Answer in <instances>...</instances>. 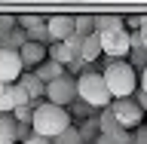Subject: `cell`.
Listing matches in <instances>:
<instances>
[{"label": "cell", "mask_w": 147, "mask_h": 144, "mask_svg": "<svg viewBox=\"0 0 147 144\" xmlns=\"http://www.w3.org/2000/svg\"><path fill=\"white\" fill-rule=\"evenodd\" d=\"M28 43H40V46L49 43V31H46V25H43V28H34V31H28ZM49 46H52V43H49Z\"/></svg>", "instance_id": "603a6c76"}, {"label": "cell", "mask_w": 147, "mask_h": 144, "mask_svg": "<svg viewBox=\"0 0 147 144\" xmlns=\"http://www.w3.org/2000/svg\"><path fill=\"white\" fill-rule=\"evenodd\" d=\"M129 64L141 74V71L147 68V49H132V52H129Z\"/></svg>", "instance_id": "ffe728a7"}, {"label": "cell", "mask_w": 147, "mask_h": 144, "mask_svg": "<svg viewBox=\"0 0 147 144\" xmlns=\"http://www.w3.org/2000/svg\"><path fill=\"white\" fill-rule=\"evenodd\" d=\"M101 37V52L113 58V62H126L129 52H132V43H129V31H104Z\"/></svg>", "instance_id": "5b68a950"}, {"label": "cell", "mask_w": 147, "mask_h": 144, "mask_svg": "<svg viewBox=\"0 0 147 144\" xmlns=\"http://www.w3.org/2000/svg\"><path fill=\"white\" fill-rule=\"evenodd\" d=\"M77 101H83L86 107H110L113 104V98L107 92V83H104V77L98 71L86 68L77 77Z\"/></svg>", "instance_id": "3957f363"}, {"label": "cell", "mask_w": 147, "mask_h": 144, "mask_svg": "<svg viewBox=\"0 0 147 144\" xmlns=\"http://www.w3.org/2000/svg\"><path fill=\"white\" fill-rule=\"evenodd\" d=\"M104 31H126V18L119 16H98V34Z\"/></svg>", "instance_id": "e0dca14e"}, {"label": "cell", "mask_w": 147, "mask_h": 144, "mask_svg": "<svg viewBox=\"0 0 147 144\" xmlns=\"http://www.w3.org/2000/svg\"><path fill=\"white\" fill-rule=\"evenodd\" d=\"M16 101H12V86H0V114H12Z\"/></svg>", "instance_id": "ac0fdd59"}, {"label": "cell", "mask_w": 147, "mask_h": 144, "mask_svg": "<svg viewBox=\"0 0 147 144\" xmlns=\"http://www.w3.org/2000/svg\"><path fill=\"white\" fill-rule=\"evenodd\" d=\"M64 74H67V71H64L61 64H55V62H43V64L34 71V77L43 83V86H49L52 80H58V77H64Z\"/></svg>", "instance_id": "7c38bea8"}, {"label": "cell", "mask_w": 147, "mask_h": 144, "mask_svg": "<svg viewBox=\"0 0 147 144\" xmlns=\"http://www.w3.org/2000/svg\"><path fill=\"white\" fill-rule=\"evenodd\" d=\"M141 34H147V16H141Z\"/></svg>", "instance_id": "4dcf8cb0"}, {"label": "cell", "mask_w": 147, "mask_h": 144, "mask_svg": "<svg viewBox=\"0 0 147 144\" xmlns=\"http://www.w3.org/2000/svg\"><path fill=\"white\" fill-rule=\"evenodd\" d=\"M126 28H141V16H132V18H126Z\"/></svg>", "instance_id": "f546056e"}, {"label": "cell", "mask_w": 147, "mask_h": 144, "mask_svg": "<svg viewBox=\"0 0 147 144\" xmlns=\"http://www.w3.org/2000/svg\"><path fill=\"white\" fill-rule=\"evenodd\" d=\"M18 55H22V64H25V71H31V74H34L43 62H49V55H46V46H40V43H25Z\"/></svg>", "instance_id": "9c48e42d"}, {"label": "cell", "mask_w": 147, "mask_h": 144, "mask_svg": "<svg viewBox=\"0 0 147 144\" xmlns=\"http://www.w3.org/2000/svg\"><path fill=\"white\" fill-rule=\"evenodd\" d=\"M25 74V64H22V55L9 52V49H0V83L3 86H16Z\"/></svg>", "instance_id": "52a82bcc"}, {"label": "cell", "mask_w": 147, "mask_h": 144, "mask_svg": "<svg viewBox=\"0 0 147 144\" xmlns=\"http://www.w3.org/2000/svg\"><path fill=\"white\" fill-rule=\"evenodd\" d=\"M25 43H28V34L22 28H16V31H9V34L3 37V49H9V52H22Z\"/></svg>", "instance_id": "2e32d148"}, {"label": "cell", "mask_w": 147, "mask_h": 144, "mask_svg": "<svg viewBox=\"0 0 147 144\" xmlns=\"http://www.w3.org/2000/svg\"><path fill=\"white\" fill-rule=\"evenodd\" d=\"M46 101H49V104H58V107L74 104V101H77V77L64 74V77L52 80L46 86Z\"/></svg>", "instance_id": "277c9868"}, {"label": "cell", "mask_w": 147, "mask_h": 144, "mask_svg": "<svg viewBox=\"0 0 147 144\" xmlns=\"http://www.w3.org/2000/svg\"><path fill=\"white\" fill-rule=\"evenodd\" d=\"M18 86H22V89H25L28 95H31V107H37V104H40V98L46 101V86H43L40 80H37V77H34L31 71H25V74H22Z\"/></svg>", "instance_id": "30bf717a"}, {"label": "cell", "mask_w": 147, "mask_h": 144, "mask_svg": "<svg viewBox=\"0 0 147 144\" xmlns=\"http://www.w3.org/2000/svg\"><path fill=\"white\" fill-rule=\"evenodd\" d=\"M22 144H52L49 138H40V135H31V138H25Z\"/></svg>", "instance_id": "83f0119b"}, {"label": "cell", "mask_w": 147, "mask_h": 144, "mask_svg": "<svg viewBox=\"0 0 147 144\" xmlns=\"http://www.w3.org/2000/svg\"><path fill=\"white\" fill-rule=\"evenodd\" d=\"M138 89H144V92H147V68L138 74Z\"/></svg>", "instance_id": "f1b7e54d"}, {"label": "cell", "mask_w": 147, "mask_h": 144, "mask_svg": "<svg viewBox=\"0 0 147 144\" xmlns=\"http://www.w3.org/2000/svg\"><path fill=\"white\" fill-rule=\"evenodd\" d=\"M52 144H83V138H80V129H77V126L64 129V132H61L58 138H55Z\"/></svg>", "instance_id": "d6986e66"}, {"label": "cell", "mask_w": 147, "mask_h": 144, "mask_svg": "<svg viewBox=\"0 0 147 144\" xmlns=\"http://www.w3.org/2000/svg\"><path fill=\"white\" fill-rule=\"evenodd\" d=\"M101 37L98 34H92V37H83V62L89 64V62H98L101 58Z\"/></svg>", "instance_id": "4fadbf2b"}, {"label": "cell", "mask_w": 147, "mask_h": 144, "mask_svg": "<svg viewBox=\"0 0 147 144\" xmlns=\"http://www.w3.org/2000/svg\"><path fill=\"white\" fill-rule=\"evenodd\" d=\"M31 129H34V135L40 138H55L61 135L64 129H71V117H67V110L58 107V104H49V101H40L34 107V120H31Z\"/></svg>", "instance_id": "6da1fadb"}, {"label": "cell", "mask_w": 147, "mask_h": 144, "mask_svg": "<svg viewBox=\"0 0 147 144\" xmlns=\"http://www.w3.org/2000/svg\"><path fill=\"white\" fill-rule=\"evenodd\" d=\"M144 49H147V34H144Z\"/></svg>", "instance_id": "1f68e13d"}, {"label": "cell", "mask_w": 147, "mask_h": 144, "mask_svg": "<svg viewBox=\"0 0 147 144\" xmlns=\"http://www.w3.org/2000/svg\"><path fill=\"white\" fill-rule=\"evenodd\" d=\"M43 25H46L43 16H22V18H18V28H22L25 34H28V31H34V28H43Z\"/></svg>", "instance_id": "44dd1931"}, {"label": "cell", "mask_w": 147, "mask_h": 144, "mask_svg": "<svg viewBox=\"0 0 147 144\" xmlns=\"http://www.w3.org/2000/svg\"><path fill=\"white\" fill-rule=\"evenodd\" d=\"M64 46H67V52H71L74 58H83V37H80V34L67 37V40H64Z\"/></svg>", "instance_id": "cb8c5ba5"}, {"label": "cell", "mask_w": 147, "mask_h": 144, "mask_svg": "<svg viewBox=\"0 0 147 144\" xmlns=\"http://www.w3.org/2000/svg\"><path fill=\"white\" fill-rule=\"evenodd\" d=\"M12 120H16L18 126H31V120H34V107L28 104V107H16L12 110Z\"/></svg>", "instance_id": "7402d4cb"}, {"label": "cell", "mask_w": 147, "mask_h": 144, "mask_svg": "<svg viewBox=\"0 0 147 144\" xmlns=\"http://www.w3.org/2000/svg\"><path fill=\"white\" fill-rule=\"evenodd\" d=\"M18 28V18H12V16H0V37H6L9 31H16Z\"/></svg>", "instance_id": "484cf974"}, {"label": "cell", "mask_w": 147, "mask_h": 144, "mask_svg": "<svg viewBox=\"0 0 147 144\" xmlns=\"http://www.w3.org/2000/svg\"><path fill=\"white\" fill-rule=\"evenodd\" d=\"M132 144H147V126H141L135 135H132Z\"/></svg>", "instance_id": "4316f807"}, {"label": "cell", "mask_w": 147, "mask_h": 144, "mask_svg": "<svg viewBox=\"0 0 147 144\" xmlns=\"http://www.w3.org/2000/svg\"><path fill=\"white\" fill-rule=\"evenodd\" d=\"M98 126H101V135H110V138H113V135H119V132H126V129L117 123V117L110 114V107H104V110H101Z\"/></svg>", "instance_id": "5bb4252c"}, {"label": "cell", "mask_w": 147, "mask_h": 144, "mask_svg": "<svg viewBox=\"0 0 147 144\" xmlns=\"http://www.w3.org/2000/svg\"><path fill=\"white\" fill-rule=\"evenodd\" d=\"M12 101H16V107H28V104H31V95L16 83V86H12Z\"/></svg>", "instance_id": "d4e9b609"}, {"label": "cell", "mask_w": 147, "mask_h": 144, "mask_svg": "<svg viewBox=\"0 0 147 144\" xmlns=\"http://www.w3.org/2000/svg\"><path fill=\"white\" fill-rule=\"evenodd\" d=\"M104 83H107V92L113 101H123V98H132L138 92V71L132 68L129 62H107L104 71H101Z\"/></svg>", "instance_id": "7a4b0ae2"}, {"label": "cell", "mask_w": 147, "mask_h": 144, "mask_svg": "<svg viewBox=\"0 0 147 144\" xmlns=\"http://www.w3.org/2000/svg\"><path fill=\"white\" fill-rule=\"evenodd\" d=\"M18 141V123L12 114H0V144H16Z\"/></svg>", "instance_id": "8fae6325"}, {"label": "cell", "mask_w": 147, "mask_h": 144, "mask_svg": "<svg viewBox=\"0 0 147 144\" xmlns=\"http://www.w3.org/2000/svg\"><path fill=\"white\" fill-rule=\"evenodd\" d=\"M110 114H113V117H117V123L123 129H138L141 126V123H144V110L138 107L135 104V98H123V101H113V104H110Z\"/></svg>", "instance_id": "8992f818"}, {"label": "cell", "mask_w": 147, "mask_h": 144, "mask_svg": "<svg viewBox=\"0 0 147 144\" xmlns=\"http://www.w3.org/2000/svg\"><path fill=\"white\" fill-rule=\"evenodd\" d=\"M74 25H77V34H80V37L98 34V18H95V16H74Z\"/></svg>", "instance_id": "9a60e30c"}, {"label": "cell", "mask_w": 147, "mask_h": 144, "mask_svg": "<svg viewBox=\"0 0 147 144\" xmlns=\"http://www.w3.org/2000/svg\"><path fill=\"white\" fill-rule=\"evenodd\" d=\"M46 31H49V43H64L67 37L77 34L74 16H49L46 18Z\"/></svg>", "instance_id": "ba28073f"}, {"label": "cell", "mask_w": 147, "mask_h": 144, "mask_svg": "<svg viewBox=\"0 0 147 144\" xmlns=\"http://www.w3.org/2000/svg\"><path fill=\"white\" fill-rule=\"evenodd\" d=\"M0 49H3V37H0Z\"/></svg>", "instance_id": "d6a6232c"}]
</instances>
